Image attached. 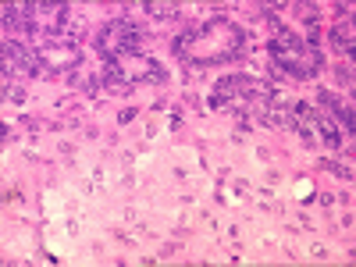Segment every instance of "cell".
I'll return each mask as SVG.
<instances>
[{
	"label": "cell",
	"mask_w": 356,
	"mask_h": 267,
	"mask_svg": "<svg viewBox=\"0 0 356 267\" xmlns=\"http://www.w3.org/2000/svg\"><path fill=\"white\" fill-rule=\"evenodd\" d=\"M328 168H332L339 178H353V168H342V164H335V161H328Z\"/></svg>",
	"instance_id": "5b68a950"
},
{
	"label": "cell",
	"mask_w": 356,
	"mask_h": 267,
	"mask_svg": "<svg viewBox=\"0 0 356 267\" xmlns=\"http://www.w3.org/2000/svg\"><path fill=\"white\" fill-rule=\"evenodd\" d=\"M146 15H150V18H178V8L175 4H146Z\"/></svg>",
	"instance_id": "277c9868"
},
{
	"label": "cell",
	"mask_w": 356,
	"mask_h": 267,
	"mask_svg": "<svg viewBox=\"0 0 356 267\" xmlns=\"http://www.w3.org/2000/svg\"><path fill=\"white\" fill-rule=\"evenodd\" d=\"M271 65L275 75L285 79H314L321 72V47L296 36L292 29H278L271 40Z\"/></svg>",
	"instance_id": "6da1fadb"
},
{
	"label": "cell",
	"mask_w": 356,
	"mask_h": 267,
	"mask_svg": "<svg viewBox=\"0 0 356 267\" xmlns=\"http://www.w3.org/2000/svg\"><path fill=\"white\" fill-rule=\"evenodd\" d=\"M97 50L104 61H125V57H139L143 54V29L129 18H114L100 29L97 36Z\"/></svg>",
	"instance_id": "7a4b0ae2"
},
{
	"label": "cell",
	"mask_w": 356,
	"mask_h": 267,
	"mask_svg": "<svg viewBox=\"0 0 356 267\" xmlns=\"http://www.w3.org/2000/svg\"><path fill=\"white\" fill-rule=\"evenodd\" d=\"M332 47H335L339 54H349V57H353V25H349V22H335V29H332Z\"/></svg>",
	"instance_id": "3957f363"
}]
</instances>
